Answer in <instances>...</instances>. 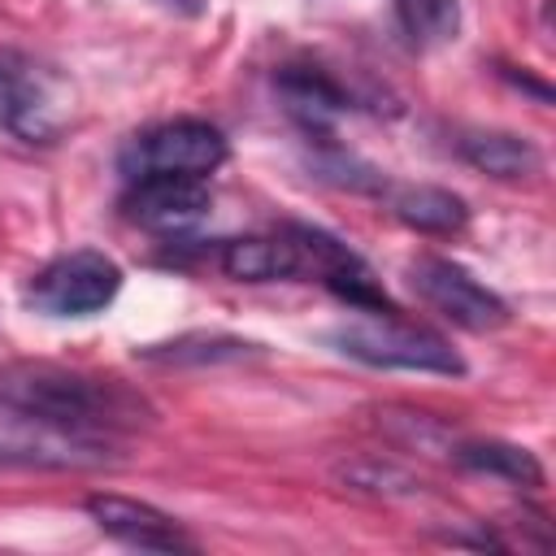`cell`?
Segmentation results:
<instances>
[{"label":"cell","instance_id":"obj_7","mask_svg":"<svg viewBox=\"0 0 556 556\" xmlns=\"http://www.w3.org/2000/svg\"><path fill=\"white\" fill-rule=\"evenodd\" d=\"M408 282H413V291H417L434 313H443V317H447L452 326H460V330L482 334V330L508 326V317H513L508 304H504V295L491 291L482 278H473L460 261H447V256L426 252V256L408 261Z\"/></svg>","mask_w":556,"mask_h":556},{"label":"cell","instance_id":"obj_12","mask_svg":"<svg viewBox=\"0 0 556 556\" xmlns=\"http://www.w3.org/2000/svg\"><path fill=\"white\" fill-rule=\"evenodd\" d=\"M456 152H460L473 169H482V174H491V178H504V182H513V178H530V174L543 169V152H539V143L526 139V135H513V130L469 126V130L456 135Z\"/></svg>","mask_w":556,"mask_h":556},{"label":"cell","instance_id":"obj_10","mask_svg":"<svg viewBox=\"0 0 556 556\" xmlns=\"http://www.w3.org/2000/svg\"><path fill=\"white\" fill-rule=\"evenodd\" d=\"M274 91L282 100V113L308 139H330L334 122L352 113V91L321 65H282L274 74Z\"/></svg>","mask_w":556,"mask_h":556},{"label":"cell","instance_id":"obj_11","mask_svg":"<svg viewBox=\"0 0 556 556\" xmlns=\"http://www.w3.org/2000/svg\"><path fill=\"white\" fill-rule=\"evenodd\" d=\"M378 200H387V208L421 235H456L469 222L465 200L447 187H434V182H391L387 178Z\"/></svg>","mask_w":556,"mask_h":556},{"label":"cell","instance_id":"obj_13","mask_svg":"<svg viewBox=\"0 0 556 556\" xmlns=\"http://www.w3.org/2000/svg\"><path fill=\"white\" fill-rule=\"evenodd\" d=\"M222 274L235 282H278V278H295V248L287 239V230L278 226L274 235H239L222 243L217 256Z\"/></svg>","mask_w":556,"mask_h":556},{"label":"cell","instance_id":"obj_6","mask_svg":"<svg viewBox=\"0 0 556 556\" xmlns=\"http://www.w3.org/2000/svg\"><path fill=\"white\" fill-rule=\"evenodd\" d=\"M117 443L83 439L39 421L13 404H0V469H100L113 465Z\"/></svg>","mask_w":556,"mask_h":556},{"label":"cell","instance_id":"obj_16","mask_svg":"<svg viewBox=\"0 0 556 556\" xmlns=\"http://www.w3.org/2000/svg\"><path fill=\"white\" fill-rule=\"evenodd\" d=\"M256 343L248 339H235V334H182L174 343H156V348H143L148 361H169V365H213V361H243L252 356Z\"/></svg>","mask_w":556,"mask_h":556},{"label":"cell","instance_id":"obj_14","mask_svg":"<svg viewBox=\"0 0 556 556\" xmlns=\"http://www.w3.org/2000/svg\"><path fill=\"white\" fill-rule=\"evenodd\" d=\"M460 469H473V473H486V478H500V482H513L521 491H534L543 486V465L530 447L521 443H508V439H452V452H447Z\"/></svg>","mask_w":556,"mask_h":556},{"label":"cell","instance_id":"obj_9","mask_svg":"<svg viewBox=\"0 0 556 556\" xmlns=\"http://www.w3.org/2000/svg\"><path fill=\"white\" fill-rule=\"evenodd\" d=\"M87 517L109 539L139 547V552H195V539L182 530V521H174L156 504L130 500V495H113V491L87 495Z\"/></svg>","mask_w":556,"mask_h":556},{"label":"cell","instance_id":"obj_18","mask_svg":"<svg viewBox=\"0 0 556 556\" xmlns=\"http://www.w3.org/2000/svg\"><path fill=\"white\" fill-rule=\"evenodd\" d=\"M152 4H161L165 13H178V17H200L204 13V0H152Z\"/></svg>","mask_w":556,"mask_h":556},{"label":"cell","instance_id":"obj_5","mask_svg":"<svg viewBox=\"0 0 556 556\" xmlns=\"http://www.w3.org/2000/svg\"><path fill=\"white\" fill-rule=\"evenodd\" d=\"M122 291V265L96 248L52 256L26 287V304L43 317H91L104 313Z\"/></svg>","mask_w":556,"mask_h":556},{"label":"cell","instance_id":"obj_1","mask_svg":"<svg viewBox=\"0 0 556 556\" xmlns=\"http://www.w3.org/2000/svg\"><path fill=\"white\" fill-rule=\"evenodd\" d=\"M0 404L35 413L48 426H61L83 439L117 443L126 430L152 421V408L139 391L122 387L117 378H96L83 369L48 365V361H17L0 365Z\"/></svg>","mask_w":556,"mask_h":556},{"label":"cell","instance_id":"obj_2","mask_svg":"<svg viewBox=\"0 0 556 556\" xmlns=\"http://www.w3.org/2000/svg\"><path fill=\"white\" fill-rule=\"evenodd\" d=\"M334 352H343L348 361L374 365V369H408V374H465V356L434 330L395 317V308L387 313H361L352 321H339L330 334Z\"/></svg>","mask_w":556,"mask_h":556},{"label":"cell","instance_id":"obj_17","mask_svg":"<svg viewBox=\"0 0 556 556\" xmlns=\"http://www.w3.org/2000/svg\"><path fill=\"white\" fill-rule=\"evenodd\" d=\"M339 478L352 491H369V495H417V486H421L413 473L382 465V460H348V465H339Z\"/></svg>","mask_w":556,"mask_h":556},{"label":"cell","instance_id":"obj_15","mask_svg":"<svg viewBox=\"0 0 556 556\" xmlns=\"http://www.w3.org/2000/svg\"><path fill=\"white\" fill-rule=\"evenodd\" d=\"M391 9L413 48H443L460 30V0H391Z\"/></svg>","mask_w":556,"mask_h":556},{"label":"cell","instance_id":"obj_3","mask_svg":"<svg viewBox=\"0 0 556 556\" xmlns=\"http://www.w3.org/2000/svg\"><path fill=\"white\" fill-rule=\"evenodd\" d=\"M74 122V87L70 78L30 56V52H0V126L22 143H56Z\"/></svg>","mask_w":556,"mask_h":556},{"label":"cell","instance_id":"obj_8","mask_svg":"<svg viewBox=\"0 0 556 556\" xmlns=\"http://www.w3.org/2000/svg\"><path fill=\"white\" fill-rule=\"evenodd\" d=\"M208 208H213L208 178L143 174V178H126V191H122L126 222H135L152 235H182L195 222H204Z\"/></svg>","mask_w":556,"mask_h":556},{"label":"cell","instance_id":"obj_4","mask_svg":"<svg viewBox=\"0 0 556 556\" xmlns=\"http://www.w3.org/2000/svg\"><path fill=\"white\" fill-rule=\"evenodd\" d=\"M230 143L226 135L204 122V117H169L156 126H143L130 135L117 152L122 178H143V174H187V178H208L226 165Z\"/></svg>","mask_w":556,"mask_h":556}]
</instances>
